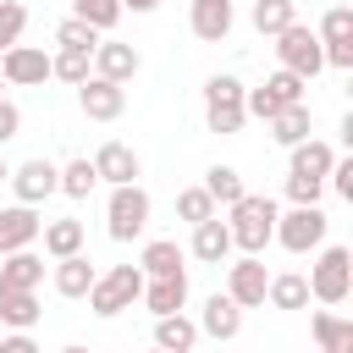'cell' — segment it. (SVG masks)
Returning <instances> with one entry per match:
<instances>
[{"instance_id":"8992f818","label":"cell","mask_w":353,"mask_h":353,"mask_svg":"<svg viewBox=\"0 0 353 353\" xmlns=\"http://www.w3.org/2000/svg\"><path fill=\"white\" fill-rule=\"evenodd\" d=\"M303 281H309V298H320V303H342V298L353 292V254H347V248H325Z\"/></svg>"},{"instance_id":"d6986e66","label":"cell","mask_w":353,"mask_h":353,"mask_svg":"<svg viewBox=\"0 0 353 353\" xmlns=\"http://www.w3.org/2000/svg\"><path fill=\"white\" fill-rule=\"evenodd\" d=\"M39 281H44V259H39L33 248L6 254V265H0V292H39Z\"/></svg>"},{"instance_id":"d6a6232c","label":"cell","mask_w":353,"mask_h":353,"mask_svg":"<svg viewBox=\"0 0 353 353\" xmlns=\"http://www.w3.org/2000/svg\"><path fill=\"white\" fill-rule=\"evenodd\" d=\"M72 17L88 22L94 33H110L121 22V0H72Z\"/></svg>"},{"instance_id":"ffe728a7","label":"cell","mask_w":353,"mask_h":353,"mask_svg":"<svg viewBox=\"0 0 353 353\" xmlns=\"http://www.w3.org/2000/svg\"><path fill=\"white\" fill-rule=\"evenodd\" d=\"M226 254H232V232H226V221H221V215L199 221V226H193V259H204V265H221Z\"/></svg>"},{"instance_id":"836d02e7","label":"cell","mask_w":353,"mask_h":353,"mask_svg":"<svg viewBox=\"0 0 353 353\" xmlns=\"http://www.w3.org/2000/svg\"><path fill=\"white\" fill-rule=\"evenodd\" d=\"M94 160H72V165H61V193L66 199H88L94 193Z\"/></svg>"},{"instance_id":"4dcf8cb0","label":"cell","mask_w":353,"mask_h":353,"mask_svg":"<svg viewBox=\"0 0 353 353\" xmlns=\"http://www.w3.org/2000/svg\"><path fill=\"white\" fill-rule=\"evenodd\" d=\"M270 138L287 143V149H298V143L309 138V105H287V110L270 121Z\"/></svg>"},{"instance_id":"f6af8a7d","label":"cell","mask_w":353,"mask_h":353,"mask_svg":"<svg viewBox=\"0 0 353 353\" xmlns=\"http://www.w3.org/2000/svg\"><path fill=\"white\" fill-rule=\"evenodd\" d=\"M154 353H160V347H154Z\"/></svg>"},{"instance_id":"30bf717a","label":"cell","mask_w":353,"mask_h":353,"mask_svg":"<svg viewBox=\"0 0 353 353\" xmlns=\"http://www.w3.org/2000/svg\"><path fill=\"white\" fill-rule=\"evenodd\" d=\"M265 287H270V276H265V265L254 254H243L237 265H226V298L237 309H259L265 303Z\"/></svg>"},{"instance_id":"e575fe53","label":"cell","mask_w":353,"mask_h":353,"mask_svg":"<svg viewBox=\"0 0 353 353\" xmlns=\"http://www.w3.org/2000/svg\"><path fill=\"white\" fill-rule=\"evenodd\" d=\"M176 215H182L188 226H199V221L215 215V199H210L204 188H182V193H176Z\"/></svg>"},{"instance_id":"8fae6325","label":"cell","mask_w":353,"mask_h":353,"mask_svg":"<svg viewBox=\"0 0 353 353\" xmlns=\"http://www.w3.org/2000/svg\"><path fill=\"white\" fill-rule=\"evenodd\" d=\"M50 77V55L33 50V44H11L0 55V83H17V88H39Z\"/></svg>"},{"instance_id":"9a60e30c","label":"cell","mask_w":353,"mask_h":353,"mask_svg":"<svg viewBox=\"0 0 353 353\" xmlns=\"http://www.w3.org/2000/svg\"><path fill=\"white\" fill-rule=\"evenodd\" d=\"M138 50L132 44H121V39H99L94 44V77H105V83H127V77H138Z\"/></svg>"},{"instance_id":"d590c367","label":"cell","mask_w":353,"mask_h":353,"mask_svg":"<svg viewBox=\"0 0 353 353\" xmlns=\"http://www.w3.org/2000/svg\"><path fill=\"white\" fill-rule=\"evenodd\" d=\"M22 28H28V6L22 0H0V55L22 39Z\"/></svg>"},{"instance_id":"5bb4252c","label":"cell","mask_w":353,"mask_h":353,"mask_svg":"<svg viewBox=\"0 0 353 353\" xmlns=\"http://www.w3.org/2000/svg\"><path fill=\"white\" fill-rule=\"evenodd\" d=\"M39 232H44L39 210H28V204L0 210V254H22V248H33V243H39Z\"/></svg>"},{"instance_id":"603a6c76","label":"cell","mask_w":353,"mask_h":353,"mask_svg":"<svg viewBox=\"0 0 353 353\" xmlns=\"http://www.w3.org/2000/svg\"><path fill=\"white\" fill-rule=\"evenodd\" d=\"M309 331H314L320 353H353V320H342V314L320 309V314L309 320Z\"/></svg>"},{"instance_id":"d4e9b609","label":"cell","mask_w":353,"mask_h":353,"mask_svg":"<svg viewBox=\"0 0 353 353\" xmlns=\"http://www.w3.org/2000/svg\"><path fill=\"white\" fill-rule=\"evenodd\" d=\"M138 270H143V281H149V276H188V270H182V248H176L171 237H154V243L138 254Z\"/></svg>"},{"instance_id":"2e32d148","label":"cell","mask_w":353,"mask_h":353,"mask_svg":"<svg viewBox=\"0 0 353 353\" xmlns=\"http://www.w3.org/2000/svg\"><path fill=\"white\" fill-rule=\"evenodd\" d=\"M232 22H237L232 0H193V11H188L193 39H204V44H221V39L232 33Z\"/></svg>"},{"instance_id":"b9f144b4","label":"cell","mask_w":353,"mask_h":353,"mask_svg":"<svg viewBox=\"0 0 353 353\" xmlns=\"http://www.w3.org/2000/svg\"><path fill=\"white\" fill-rule=\"evenodd\" d=\"M160 0H121V11H154Z\"/></svg>"},{"instance_id":"e0dca14e","label":"cell","mask_w":353,"mask_h":353,"mask_svg":"<svg viewBox=\"0 0 353 353\" xmlns=\"http://www.w3.org/2000/svg\"><path fill=\"white\" fill-rule=\"evenodd\" d=\"M204 336H215V342H232L237 331H243V309L226 298V292H215V298H204V314L193 320Z\"/></svg>"},{"instance_id":"f546056e","label":"cell","mask_w":353,"mask_h":353,"mask_svg":"<svg viewBox=\"0 0 353 353\" xmlns=\"http://www.w3.org/2000/svg\"><path fill=\"white\" fill-rule=\"evenodd\" d=\"M88 72H94V50H61V55H50V77H61V83H88Z\"/></svg>"},{"instance_id":"60d3db41","label":"cell","mask_w":353,"mask_h":353,"mask_svg":"<svg viewBox=\"0 0 353 353\" xmlns=\"http://www.w3.org/2000/svg\"><path fill=\"white\" fill-rule=\"evenodd\" d=\"M0 353H39V342L28 331H11V336H0Z\"/></svg>"},{"instance_id":"7bdbcfd3","label":"cell","mask_w":353,"mask_h":353,"mask_svg":"<svg viewBox=\"0 0 353 353\" xmlns=\"http://www.w3.org/2000/svg\"><path fill=\"white\" fill-rule=\"evenodd\" d=\"M6 176H11V165H6V154H0V182H6Z\"/></svg>"},{"instance_id":"52a82bcc","label":"cell","mask_w":353,"mask_h":353,"mask_svg":"<svg viewBox=\"0 0 353 353\" xmlns=\"http://www.w3.org/2000/svg\"><path fill=\"white\" fill-rule=\"evenodd\" d=\"M276 61H281V72H292V77H303V83L325 66L320 39H314L303 22H292V28H281V33H276Z\"/></svg>"},{"instance_id":"484cf974","label":"cell","mask_w":353,"mask_h":353,"mask_svg":"<svg viewBox=\"0 0 353 353\" xmlns=\"http://www.w3.org/2000/svg\"><path fill=\"white\" fill-rule=\"evenodd\" d=\"M193 342H199V325H193L188 314L154 320V347H160V353H193Z\"/></svg>"},{"instance_id":"ac0fdd59","label":"cell","mask_w":353,"mask_h":353,"mask_svg":"<svg viewBox=\"0 0 353 353\" xmlns=\"http://www.w3.org/2000/svg\"><path fill=\"white\" fill-rule=\"evenodd\" d=\"M143 303H149L154 320L182 314V303H188V276H149V281H143Z\"/></svg>"},{"instance_id":"5b68a950","label":"cell","mask_w":353,"mask_h":353,"mask_svg":"<svg viewBox=\"0 0 353 353\" xmlns=\"http://www.w3.org/2000/svg\"><path fill=\"white\" fill-rule=\"evenodd\" d=\"M105 226H110V237H116V243H132V237L149 226V193H143L138 182H127V188H110Z\"/></svg>"},{"instance_id":"9c48e42d","label":"cell","mask_w":353,"mask_h":353,"mask_svg":"<svg viewBox=\"0 0 353 353\" xmlns=\"http://www.w3.org/2000/svg\"><path fill=\"white\" fill-rule=\"evenodd\" d=\"M11 188H17V204H44L50 193H61V165H50V160H22L11 176H6Z\"/></svg>"},{"instance_id":"7a4b0ae2","label":"cell","mask_w":353,"mask_h":353,"mask_svg":"<svg viewBox=\"0 0 353 353\" xmlns=\"http://www.w3.org/2000/svg\"><path fill=\"white\" fill-rule=\"evenodd\" d=\"M143 298V270L138 265H110L105 276H94V287H88V309L94 314H121V309H132Z\"/></svg>"},{"instance_id":"7402d4cb","label":"cell","mask_w":353,"mask_h":353,"mask_svg":"<svg viewBox=\"0 0 353 353\" xmlns=\"http://www.w3.org/2000/svg\"><path fill=\"white\" fill-rule=\"evenodd\" d=\"M94 265H88V254H72V259H55V292L61 298H88V287H94Z\"/></svg>"},{"instance_id":"f35d334b","label":"cell","mask_w":353,"mask_h":353,"mask_svg":"<svg viewBox=\"0 0 353 353\" xmlns=\"http://www.w3.org/2000/svg\"><path fill=\"white\" fill-rule=\"evenodd\" d=\"M325 176H331V188H336L342 199H353V160H331Z\"/></svg>"},{"instance_id":"f1b7e54d","label":"cell","mask_w":353,"mask_h":353,"mask_svg":"<svg viewBox=\"0 0 353 353\" xmlns=\"http://www.w3.org/2000/svg\"><path fill=\"white\" fill-rule=\"evenodd\" d=\"M199 188H204V193H210V199H215V204H226V210H232V204H237V199H243V193H248V188H243V176H237V171H232V165H210V171H204V182H199Z\"/></svg>"},{"instance_id":"7c38bea8","label":"cell","mask_w":353,"mask_h":353,"mask_svg":"<svg viewBox=\"0 0 353 353\" xmlns=\"http://www.w3.org/2000/svg\"><path fill=\"white\" fill-rule=\"evenodd\" d=\"M77 105H83L88 121H116L127 110V88L105 83V77H88V83H77Z\"/></svg>"},{"instance_id":"74e56055","label":"cell","mask_w":353,"mask_h":353,"mask_svg":"<svg viewBox=\"0 0 353 353\" xmlns=\"http://www.w3.org/2000/svg\"><path fill=\"white\" fill-rule=\"evenodd\" d=\"M320 193H325V182H314V176H292V171H287V199H292V204H320Z\"/></svg>"},{"instance_id":"4fadbf2b","label":"cell","mask_w":353,"mask_h":353,"mask_svg":"<svg viewBox=\"0 0 353 353\" xmlns=\"http://www.w3.org/2000/svg\"><path fill=\"white\" fill-rule=\"evenodd\" d=\"M138 154H132V143H121V138H110V143H99V154H94V176L99 182H110V188H127V182H138Z\"/></svg>"},{"instance_id":"3957f363","label":"cell","mask_w":353,"mask_h":353,"mask_svg":"<svg viewBox=\"0 0 353 353\" xmlns=\"http://www.w3.org/2000/svg\"><path fill=\"white\" fill-rule=\"evenodd\" d=\"M243 94H248V88H243L237 77H210V83H204V127L221 132V138H226V132H243V121H248V116H243Z\"/></svg>"},{"instance_id":"ba28073f","label":"cell","mask_w":353,"mask_h":353,"mask_svg":"<svg viewBox=\"0 0 353 353\" xmlns=\"http://www.w3.org/2000/svg\"><path fill=\"white\" fill-rule=\"evenodd\" d=\"M320 55H325V66H336V72H347L353 66V11L347 6H331L325 17H320Z\"/></svg>"},{"instance_id":"ee69618b","label":"cell","mask_w":353,"mask_h":353,"mask_svg":"<svg viewBox=\"0 0 353 353\" xmlns=\"http://www.w3.org/2000/svg\"><path fill=\"white\" fill-rule=\"evenodd\" d=\"M61 353H88V347H61Z\"/></svg>"},{"instance_id":"cb8c5ba5","label":"cell","mask_w":353,"mask_h":353,"mask_svg":"<svg viewBox=\"0 0 353 353\" xmlns=\"http://www.w3.org/2000/svg\"><path fill=\"white\" fill-rule=\"evenodd\" d=\"M331 160H336V149L331 143H320V138H303L298 149H292V176H314V182H325V171H331Z\"/></svg>"},{"instance_id":"ab89813d","label":"cell","mask_w":353,"mask_h":353,"mask_svg":"<svg viewBox=\"0 0 353 353\" xmlns=\"http://www.w3.org/2000/svg\"><path fill=\"white\" fill-rule=\"evenodd\" d=\"M17 132H22V110H17L11 99H0V143H11Z\"/></svg>"},{"instance_id":"277c9868","label":"cell","mask_w":353,"mask_h":353,"mask_svg":"<svg viewBox=\"0 0 353 353\" xmlns=\"http://www.w3.org/2000/svg\"><path fill=\"white\" fill-rule=\"evenodd\" d=\"M325 210L320 204H292L287 215H276V243L287 248V254H309V248H320L325 243Z\"/></svg>"},{"instance_id":"83f0119b","label":"cell","mask_w":353,"mask_h":353,"mask_svg":"<svg viewBox=\"0 0 353 353\" xmlns=\"http://www.w3.org/2000/svg\"><path fill=\"white\" fill-rule=\"evenodd\" d=\"M248 22H254L259 33H281V28H292V22H298V0H254Z\"/></svg>"},{"instance_id":"6da1fadb","label":"cell","mask_w":353,"mask_h":353,"mask_svg":"<svg viewBox=\"0 0 353 353\" xmlns=\"http://www.w3.org/2000/svg\"><path fill=\"white\" fill-rule=\"evenodd\" d=\"M226 232H232V248H243V254L259 259L265 243L276 237V199H265V193H243V199L232 204Z\"/></svg>"},{"instance_id":"8d00e7d4","label":"cell","mask_w":353,"mask_h":353,"mask_svg":"<svg viewBox=\"0 0 353 353\" xmlns=\"http://www.w3.org/2000/svg\"><path fill=\"white\" fill-rule=\"evenodd\" d=\"M55 44H61V50H94V44H99V33H94L88 22H77V17H66V22L55 28Z\"/></svg>"},{"instance_id":"44dd1931","label":"cell","mask_w":353,"mask_h":353,"mask_svg":"<svg viewBox=\"0 0 353 353\" xmlns=\"http://www.w3.org/2000/svg\"><path fill=\"white\" fill-rule=\"evenodd\" d=\"M44 254L50 259H72V254H83V221H72V215H61V221H44Z\"/></svg>"},{"instance_id":"1f68e13d","label":"cell","mask_w":353,"mask_h":353,"mask_svg":"<svg viewBox=\"0 0 353 353\" xmlns=\"http://www.w3.org/2000/svg\"><path fill=\"white\" fill-rule=\"evenodd\" d=\"M265 298H270L276 309H303V303H309V281H303L298 270H287V276H270Z\"/></svg>"},{"instance_id":"4316f807","label":"cell","mask_w":353,"mask_h":353,"mask_svg":"<svg viewBox=\"0 0 353 353\" xmlns=\"http://www.w3.org/2000/svg\"><path fill=\"white\" fill-rule=\"evenodd\" d=\"M39 298L33 292H0V325H11V331H33L39 325Z\"/></svg>"}]
</instances>
